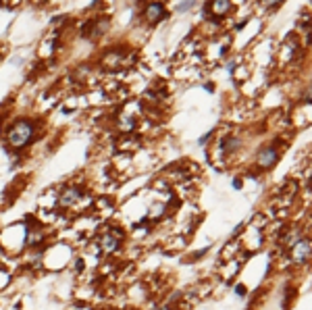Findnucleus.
<instances>
[{
  "instance_id": "nucleus-1",
  "label": "nucleus",
  "mask_w": 312,
  "mask_h": 310,
  "mask_svg": "<svg viewBox=\"0 0 312 310\" xmlns=\"http://www.w3.org/2000/svg\"><path fill=\"white\" fill-rule=\"evenodd\" d=\"M33 137H36V125H33V121H29V119H19V121L7 131V142L15 150L25 148Z\"/></svg>"
},
{
  "instance_id": "nucleus-2",
  "label": "nucleus",
  "mask_w": 312,
  "mask_h": 310,
  "mask_svg": "<svg viewBox=\"0 0 312 310\" xmlns=\"http://www.w3.org/2000/svg\"><path fill=\"white\" fill-rule=\"evenodd\" d=\"M121 242H123V231L117 229V227L102 231V235H100V248H102L104 254H115L119 250Z\"/></svg>"
},
{
  "instance_id": "nucleus-3",
  "label": "nucleus",
  "mask_w": 312,
  "mask_h": 310,
  "mask_svg": "<svg viewBox=\"0 0 312 310\" xmlns=\"http://www.w3.org/2000/svg\"><path fill=\"white\" fill-rule=\"evenodd\" d=\"M279 157H281V150L277 148V146H265L263 150L256 154V167L263 169V171L265 169H271V167L277 165Z\"/></svg>"
},
{
  "instance_id": "nucleus-4",
  "label": "nucleus",
  "mask_w": 312,
  "mask_h": 310,
  "mask_svg": "<svg viewBox=\"0 0 312 310\" xmlns=\"http://www.w3.org/2000/svg\"><path fill=\"white\" fill-rule=\"evenodd\" d=\"M289 254H291L293 265H306L308 258H310V239L308 237L298 239V242L291 246V252Z\"/></svg>"
},
{
  "instance_id": "nucleus-5",
  "label": "nucleus",
  "mask_w": 312,
  "mask_h": 310,
  "mask_svg": "<svg viewBox=\"0 0 312 310\" xmlns=\"http://www.w3.org/2000/svg\"><path fill=\"white\" fill-rule=\"evenodd\" d=\"M79 200H83V189L77 185H67L61 196H59V204L63 209H69V206H75Z\"/></svg>"
},
{
  "instance_id": "nucleus-6",
  "label": "nucleus",
  "mask_w": 312,
  "mask_h": 310,
  "mask_svg": "<svg viewBox=\"0 0 312 310\" xmlns=\"http://www.w3.org/2000/svg\"><path fill=\"white\" fill-rule=\"evenodd\" d=\"M144 17L148 23H159L167 17V9L163 3H152V5H146L144 9Z\"/></svg>"
},
{
  "instance_id": "nucleus-7",
  "label": "nucleus",
  "mask_w": 312,
  "mask_h": 310,
  "mask_svg": "<svg viewBox=\"0 0 312 310\" xmlns=\"http://www.w3.org/2000/svg\"><path fill=\"white\" fill-rule=\"evenodd\" d=\"M239 146H241V140L237 135H227V137H223V140L219 142L217 152L221 154V157H227V154H233L235 150H239Z\"/></svg>"
},
{
  "instance_id": "nucleus-8",
  "label": "nucleus",
  "mask_w": 312,
  "mask_h": 310,
  "mask_svg": "<svg viewBox=\"0 0 312 310\" xmlns=\"http://www.w3.org/2000/svg\"><path fill=\"white\" fill-rule=\"evenodd\" d=\"M117 125L119 129L123 131L125 135H129L135 127H137V115H129V113H121L119 119H117Z\"/></svg>"
},
{
  "instance_id": "nucleus-9",
  "label": "nucleus",
  "mask_w": 312,
  "mask_h": 310,
  "mask_svg": "<svg viewBox=\"0 0 312 310\" xmlns=\"http://www.w3.org/2000/svg\"><path fill=\"white\" fill-rule=\"evenodd\" d=\"M169 213V204L161 202V200H156L154 204H150V211H148V219L150 221H161L163 217H167Z\"/></svg>"
},
{
  "instance_id": "nucleus-10",
  "label": "nucleus",
  "mask_w": 312,
  "mask_h": 310,
  "mask_svg": "<svg viewBox=\"0 0 312 310\" xmlns=\"http://www.w3.org/2000/svg\"><path fill=\"white\" fill-rule=\"evenodd\" d=\"M206 9L211 11L213 17H225L231 11V3H229V0H215V3H211Z\"/></svg>"
},
{
  "instance_id": "nucleus-11",
  "label": "nucleus",
  "mask_w": 312,
  "mask_h": 310,
  "mask_svg": "<svg viewBox=\"0 0 312 310\" xmlns=\"http://www.w3.org/2000/svg\"><path fill=\"white\" fill-rule=\"evenodd\" d=\"M109 17H100V19H96V21H92L90 23V33L88 36H92V38H100L104 31L109 29Z\"/></svg>"
},
{
  "instance_id": "nucleus-12",
  "label": "nucleus",
  "mask_w": 312,
  "mask_h": 310,
  "mask_svg": "<svg viewBox=\"0 0 312 310\" xmlns=\"http://www.w3.org/2000/svg\"><path fill=\"white\" fill-rule=\"evenodd\" d=\"M121 63H123V53H121V50H111V53L102 59V65L107 69H117V67H121Z\"/></svg>"
},
{
  "instance_id": "nucleus-13",
  "label": "nucleus",
  "mask_w": 312,
  "mask_h": 310,
  "mask_svg": "<svg viewBox=\"0 0 312 310\" xmlns=\"http://www.w3.org/2000/svg\"><path fill=\"white\" fill-rule=\"evenodd\" d=\"M233 187H235V189H241V187H244V183H241V179H233Z\"/></svg>"
},
{
  "instance_id": "nucleus-14",
  "label": "nucleus",
  "mask_w": 312,
  "mask_h": 310,
  "mask_svg": "<svg viewBox=\"0 0 312 310\" xmlns=\"http://www.w3.org/2000/svg\"><path fill=\"white\" fill-rule=\"evenodd\" d=\"M235 291H237L239 296H246V287H241V285H237V287H235Z\"/></svg>"
},
{
  "instance_id": "nucleus-15",
  "label": "nucleus",
  "mask_w": 312,
  "mask_h": 310,
  "mask_svg": "<svg viewBox=\"0 0 312 310\" xmlns=\"http://www.w3.org/2000/svg\"><path fill=\"white\" fill-rule=\"evenodd\" d=\"M194 3H187V5H179V11H187V9H192Z\"/></svg>"
},
{
  "instance_id": "nucleus-16",
  "label": "nucleus",
  "mask_w": 312,
  "mask_h": 310,
  "mask_svg": "<svg viewBox=\"0 0 312 310\" xmlns=\"http://www.w3.org/2000/svg\"><path fill=\"white\" fill-rule=\"evenodd\" d=\"M0 135H3V123H0Z\"/></svg>"
}]
</instances>
